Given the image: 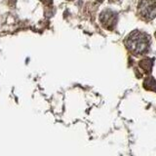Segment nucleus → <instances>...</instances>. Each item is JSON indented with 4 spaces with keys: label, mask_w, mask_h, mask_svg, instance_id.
Instances as JSON below:
<instances>
[{
    "label": "nucleus",
    "mask_w": 156,
    "mask_h": 156,
    "mask_svg": "<svg viewBox=\"0 0 156 156\" xmlns=\"http://www.w3.org/2000/svg\"><path fill=\"white\" fill-rule=\"evenodd\" d=\"M125 45L128 50L135 55H144L150 48V37L145 32L139 30L132 31L126 37Z\"/></svg>",
    "instance_id": "1"
},
{
    "label": "nucleus",
    "mask_w": 156,
    "mask_h": 156,
    "mask_svg": "<svg viewBox=\"0 0 156 156\" xmlns=\"http://www.w3.org/2000/svg\"><path fill=\"white\" fill-rule=\"evenodd\" d=\"M138 11L144 21H151L156 18V0H140Z\"/></svg>",
    "instance_id": "2"
},
{
    "label": "nucleus",
    "mask_w": 156,
    "mask_h": 156,
    "mask_svg": "<svg viewBox=\"0 0 156 156\" xmlns=\"http://www.w3.org/2000/svg\"><path fill=\"white\" fill-rule=\"evenodd\" d=\"M117 20H118L117 14L111 11V10H105L100 16V21L102 27L108 29V30H112L116 27Z\"/></svg>",
    "instance_id": "3"
},
{
    "label": "nucleus",
    "mask_w": 156,
    "mask_h": 156,
    "mask_svg": "<svg viewBox=\"0 0 156 156\" xmlns=\"http://www.w3.org/2000/svg\"><path fill=\"white\" fill-rule=\"evenodd\" d=\"M144 87L146 90H150V91H156V80L153 77H147L146 79L144 81Z\"/></svg>",
    "instance_id": "4"
},
{
    "label": "nucleus",
    "mask_w": 156,
    "mask_h": 156,
    "mask_svg": "<svg viewBox=\"0 0 156 156\" xmlns=\"http://www.w3.org/2000/svg\"><path fill=\"white\" fill-rule=\"evenodd\" d=\"M153 61L150 60V58H144L143 61L140 62V66L143 68L145 72H149L152 68V62Z\"/></svg>",
    "instance_id": "5"
},
{
    "label": "nucleus",
    "mask_w": 156,
    "mask_h": 156,
    "mask_svg": "<svg viewBox=\"0 0 156 156\" xmlns=\"http://www.w3.org/2000/svg\"><path fill=\"white\" fill-rule=\"evenodd\" d=\"M41 1H43V2H46V1H51V0H41Z\"/></svg>",
    "instance_id": "6"
}]
</instances>
